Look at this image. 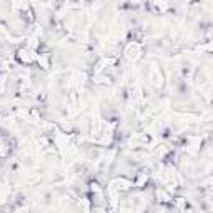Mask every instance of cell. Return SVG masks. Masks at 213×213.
<instances>
[{"label":"cell","instance_id":"6da1fadb","mask_svg":"<svg viewBox=\"0 0 213 213\" xmlns=\"http://www.w3.org/2000/svg\"><path fill=\"white\" fill-rule=\"evenodd\" d=\"M100 133H103V135L107 137V132H105V130H102ZM112 135H113V133H112V132H108V138H112ZM107 142H108V140H107V138H103V140H102V143H107Z\"/></svg>","mask_w":213,"mask_h":213}]
</instances>
